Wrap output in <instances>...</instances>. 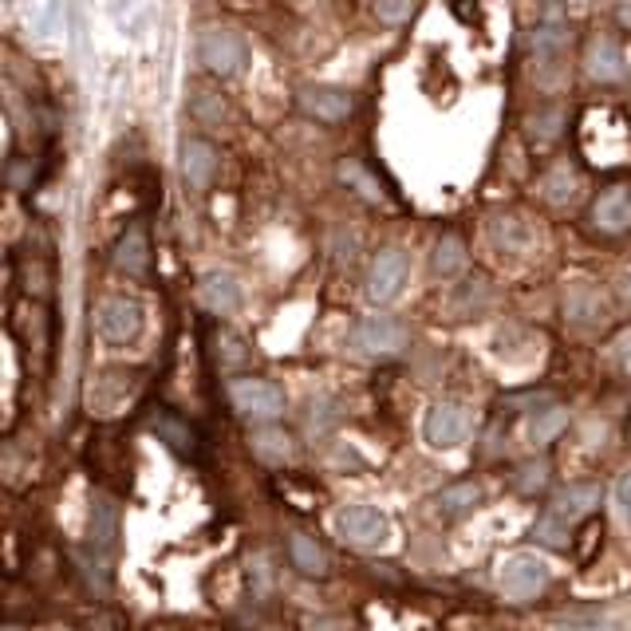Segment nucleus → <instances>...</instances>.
<instances>
[{
    "label": "nucleus",
    "mask_w": 631,
    "mask_h": 631,
    "mask_svg": "<svg viewBox=\"0 0 631 631\" xmlns=\"http://www.w3.org/2000/svg\"><path fill=\"white\" fill-rule=\"evenodd\" d=\"M406 324L399 320V316H368V320H359L356 331H351V344H356L363 356H395V351H403L406 344Z\"/></svg>",
    "instance_id": "nucleus-5"
},
{
    "label": "nucleus",
    "mask_w": 631,
    "mask_h": 631,
    "mask_svg": "<svg viewBox=\"0 0 631 631\" xmlns=\"http://www.w3.org/2000/svg\"><path fill=\"white\" fill-rule=\"evenodd\" d=\"M556 631H620L616 623H568V628H556Z\"/></svg>",
    "instance_id": "nucleus-37"
},
{
    "label": "nucleus",
    "mask_w": 631,
    "mask_h": 631,
    "mask_svg": "<svg viewBox=\"0 0 631 631\" xmlns=\"http://www.w3.org/2000/svg\"><path fill=\"white\" fill-rule=\"evenodd\" d=\"M406 273H411V261H406L403 249H383V253L371 261V273H368V296L376 304L395 301L403 293Z\"/></svg>",
    "instance_id": "nucleus-9"
},
{
    "label": "nucleus",
    "mask_w": 631,
    "mask_h": 631,
    "mask_svg": "<svg viewBox=\"0 0 631 631\" xmlns=\"http://www.w3.org/2000/svg\"><path fill=\"white\" fill-rule=\"evenodd\" d=\"M119 529H123V513L111 493H91V509H87V545L91 553L111 556L119 545Z\"/></svg>",
    "instance_id": "nucleus-6"
},
{
    "label": "nucleus",
    "mask_w": 631,
    "mask_h": 631,
    "mask_svg": "<svg viewBox=\"0 0 631 631\" xmlns=\"http://www.w3.org/2000/svg\"><path fill=\"white\" fill-rule=\"evenodd\" d=\"M151 423H154V434H159L162 443H166L170 450L178 454V458H186V463H194V458H198V450H202V434H198V426L189 423L186 415H178V411H170V406H159Z\"/></svg>",
    "instance_id": "nucleus-11"
},
{
    "label": "nucleus",
    "mask_w": 631,
    "mask_h": 631,
    "mask_svg": "<svg viewBox=\"0 0 631 631\" xmlns=\"http://www.w3.org/2000/svg\"><path fill=\"white\" fill-rule=\"evenodd\" d=\"M214 359H217V368L241 371L249 363V344H241V336H237V331L221 328L214 336Z\"/></svg>",
    "instance_id": "nucleus-26"
},
{
    "label": "nucleus",
    "mask_w": 631,
    "mask_h": 631,
    "mask_svg": "<svg viewBox=\"0 0 631 631\" xmlns=\"http://www.w3.org/2000/svg\"><path fill=\"white\" fill-rule=\"evenodd\" d=\"M376 17L383 24H406V20L415 17V4H376Z\"/></svg>",
    "instance_id": "nucleus-33"
},
{
    "label": "nucleus",
    "mask_w": 631,
    "mask_h": 631,
    "mask_svg": "<svg viewBox=\"0 0 631 631\" xmlns=\"http://www.w3.org/2000/svg\"><path fill=\"white\" fill-rule=\"evenodd\" d=\"M565 320L576 324V328H600L608 320V301L596 284L573 281L565 289Z\"/></svg>",
    "instance_id": "nucleus-12"
},
{
    "label": "nucleus",
    "mask_w": 631,
    "mask_h": 631,
    "mask_svg": "<svg viewBox=\"0 0 631 631\" xmlns=\"http://www.w3.org/2000/svg\"><path fill=\"white\" fill-rule=\"evenodd\" d=\"M616 17L628 20V24H631V4H620V9H616Z\"/></svg>",
    "instance_id": "nucleus-39"
},
{
    "label": "nucleus",
    "mask_w": 631,
    "mask_h": 631,
    "mask_svg": "<svg viewBox=\"0 0 631 631\" xmlns=\"http://www.w3.org/2000/svg\"><path fill=\"white\" fill-rule=\"evenodd\" d=\"M198 304L206 312H217V316L237 312L241 308V284H237L229 273H206L198 281Z\"/></svg>",
    "instance_id": "nucleus-16"
},
{
    "label": "nucleus",
    "mask_w": 631,
    "mask_h": 631,
    "mask_svg": "<svg viewBox=\"0 0 631 631\" xmlns=\"http://www.w3.org/2000/svg\"><path fill=\"white\" fill-rule=\"evenodd\" d=\"M533 537L541 541V545L548 548H565L568 545V525L556 513H541L537 525H533Z\"/></svg>",
    "instance_id": "nucleus-29"
},
{
    "label": "nucleus",
    "mask_w": 631,
    "mask_h": 631,
    "mask_svg": "<svg viewBox=\"0 0 631 631\" xmlns=\"http://www.w3.org/2000/svg\"><path fill=\"white\" fill-rule=\"evenodd\" d=\"M592 226L603 233L631 229V186H608L592 206Z\"/></svg>",
    "instance_id": "nucleus-14"
},
{
    "label": "nucleus",
    "mask_w": 631,
    "mask_h": 631,
    "mask_svg": "<svg viewBox=\"0 0 631 631\" xmlns=\"http://www.w3.org/2000/svg\"><path fill=\"white\" fill-rule=\"evenodd\" d=\"M490 241L505 253H525L533 246V226L518 214H498L490 221Z\"/></svg>",
    "instance_id": "nucleus-19"
},
{
    "label": "nucleus",
    "mask_w": 631,
    "mask_h": 631,
    "mask_svg": "<svg viewBox=\"0 0 631 631\" xmlns=\"http://www.w3.org/2000/svg\"><path fill=\"white\" fill-rule=\"evenodd\" d=\"M478 501H481V486H478V481H458V486H446V490L438 493V509H443L446 518L470 513V509H478Z\"/></svg>",
    "instance_id": "nucleus-25"
},
{
    "label": "nucleus",
    "mask_w": 631,
    "mask_h": 631,
    "mask_svg": "<svg viewBox=\"0 0 631 631\" xmlns=\"http://www.w3.org/2000/svg\"><path fill=\"white\" fill-rule=\"evenodd\" d=\"M189 111H194V119H198L202 127H217L221 119H226V104H221L214 91L194 95V107H189Z\"/></svg>",
    "instance_id": "nucleus-31"
},
{
    "label": "nucleus",
    "mask_w": 631,
    "mask_h": 631,
    "mask_svg": "<svg viewBox=\"0 0 631 631\" xmlns=\"http://www.w3.org/2000/svg\"><path fill=\"white\" fill-rule=\"evenodd\" d=\"M229 399H233V406L241 415L261 418V423L281 418L284 411V391L276 383H269V379H233L229 383Z\"/></svg>",
    "instance_id": "nucleus-4"
},
{
    "label": "nucleus",
    "mask_w": 631,
    "mask_h": 631,
    "mask_svg": "<svg viewBox=\"0 0 631 631\" xmlns=\"http://www.w3.org/2000/svg\"><path fill=\"white\" fill-rule=\"evenodd\" d=\"M565 426H568V411H565V406L548 403V406H541V411H533V415H529L525 434H529V443L545 446V443H553Z\"/></svg>",
    "instance_id": "nucleus-21"
},
{
    "label": "nucleus",
    "mask_w": 631,
    "mask_h": 631,
    "mask_svg": "<svg viewBox=\"0 0 631 631\" xmlns=\"http://www.w3.org/2000/svg\"><path fill=\"white\" fill-rule=\"evenodd\" d=\"M139 331H142L139 301H131V296H111V301H104V308H99V336H104L107 344L123 348V344L139 339Z\"/></svg>",
    "instance_id": "nucleus-8"
},
{
    "label": "nucleus",
    "mask_w": 631,
    "mask_h": 631,
    "mask_svg": "<svg viewBox=\"0 0 631 631\" xmlns=\"http://www.w3.org/2000/svg\"><path fill=\"white\" fill-rule=\"evenodd\" d=\"M548 585V565L533 553H513L498 565V588L509 600H537Z\"/></svg>",
    "instance_id": "nucleus-1"
},
{
    "label": "nucleus",
    "mask_w": 631,
    "mask_h": 631,
    "mask_svg": "<svg viewBox=\"0 0 631 631\" xmlns=\"http://www.w3.org/2000/svg\"><path fill=\"white\" fill-rule=\"evenodd\" d=\"M486 301H490V289H486V281L470 276V281H466L463 289H458V296H454V301H450V308H454V312L470 308L474 316H478V308H481V304H486ZM463 316H466V312H463Z\"/></svg>",
    "instance_id": "nucleus-30"
},
{
    "label": "nucleus",
    "mask_w": 631,
    "mask_h": 631,
    "mask_svg": "<svg viewBox=\"0 0 631 631\" xmlns=\"http://www.w3.org/2000/svg\"><path fill=\"white\" fill-rule=\"evenodd\" d=\"M198 59L214 76H237L249 64V44L229 29H209L198 40Z\"/></svg>",
    "instance_id": "nucleus-3"
},
{
    "label": "nucleus",
    "mask_w": 631,
    "mask_h": 631,
    "mask_svg": "<svg viewBox=\"0 0 631 631\" xmlns=\"http://www.w3.org/2000/svg\"><path fill=\"white\" fill-rule=\"evenodd\" d=\"M588 76L596 79V84H623L628 79V64H623V47L616 44L612 36H596L592 44H588Z\"/></svg>",
    "instance_id": "nucleus-13"
},
{
    "label": "nucleus",
    "mask_w": 631,
    "mask_h": 631,
    "mask_svg": "<svg viewBox=\"0 0 631 631\" xmlns=\"http://www.w3.org/2000/svg\"><path fill=\"white\" fill-rule=\"evenodd\" d=\"M545 478H548V466H545V463L521 466V474H518V490H521V493L541 490V486H545Z\"/></svg>",
    "instance_id": "nucleus-32"
},
{
    "label": "nucleus",
    "mask_w": 631,
    "mask_h": 631,
    "mask_svg": "<svg viewBox=\"0 0 631 631\" xmlns=\"http://www.w3.org/2000/svg\"><path fill=\"white\" fill-rule=\"evenodd\" d=\"M115 264L131 276L151 273V241H146V229H142L139 221L119 237V246H115Z\"/></svg>",
    "instance_id": "nucleus-18"
},
{
    "label": "nucleus",
    "mask_w": 631,
    "mask_h": 631,
    "mask_svg": "<svg viewBox=\"0 0 631 631\" xmlns=\"http://www.w3.org/2000/svg\"><path fill=\"white\" fill-rule=\"evenodd\" d=\"M182 178L189 182L194 189H209L217 174V151L209 146L206 139H186L182 142Z\"/></svg>",
    "instance_id": "nucleus-15"
},
{
    "label": "nucleus",
    "mask_w": 631,
    "mask_h": 631,
    "mask_svg": "<svg viewBox=\"0 0 631 631\" xmlns=\"http://www.w3.org/2000/svg\"><path fill=\"white\" fill-rule=\"evenodd\" d=\"M612 501H616V513H620V518L631 525V474H623V478L616 481Z\"/></svg>",
    "instance_id": "nucleus-34"
},
{
    "label": "nucleus",
    "mask_w": 631,
    "mask_h": 631,
    "mask_svg": "<svg viewBox=\"0 0 631 631\" xmlns=\"http://www.w3.org/2000/svg\"><path fill=\"white\" fill-rule=\"evenodd\" d=\"M336 533L339 541H348L356 548H379L391 537V521L371 505H348L336 513Z\"/></svg>",
    "instance_id": "nucleus-2"
},
{
    "label": "nucleus",
    "mask_w": 631,
    "mask_h": 631,
    "mask_svg": "<svg viewBox=\"0 0 631 631\" xmlns=\"http://www.w3.org/2000/svg\"><path fill=\"white\" fill-rule=\"evenodd\" d=\"M576 189H580V178H576L573 166H556L553 174L545 178V198L548 206H568L576 198Z\"/></svg>",
    "instance_id": "nucleus-28"
},
{
    "label": "nucleus",
    "mask_w": 631,
    "mask_h": 631,
    "mask_svg": "<svg viewBox=\"0 0 631 631\" xmlns=\"http://www.w3.org/2000/svg\"><path fill=\"white\" fill-rule=\"evenodd\" d=\"M431 269L438 276H458L466 269V241L463 237H454V233H446L438 246H434V261H431Z\"/></svg>",
    "instance_id": "nucleus-24"
},
{
    "label": "nucleus",
    "mask_w": 631,
    "mask_h": 631,
    "mask_svg": "<svg viewBox=\"0 0 631 631\" xmlns=\"http://www.w3.org/2000/svg\"><path fill=\"white\" fill-rule=\"evenodd\" d=\"M249 450H253L264 466H281V463H289V458H293V443H289V434L273 431V426H264V431L249 434Z\"/></svg>",
    "instance_id": "nucleus-20"
},
{
    "label": "nucleus",
    "mask_w": 631,
    "mask_h": 631,
    "mask_svg": "<svg viewBox=\"0 0 631 631\" xmlns=\"http://www.w3.org/2000/svg\"><path fill=\"white\" fill-rule=\"evenodd\" d=\"M620 293H623V301H631V269L620 276Z\"/></svg>",
    "instance_id": "nucleus-38"
},
{
    "label": "nucleus",
    "mask_w": 631,
    "mask_h": 631,
    "mask_svg": "<svg viewBox=\"0 0 631 631\" xmlns=\"http://www.w3.org/2000/svg\"><path fill=\"white\" fill-rule=\"evenodd\" d=\"M423 434L434 450H454V446H463L466 434H470V415H466L458 403H434L423 418Z\"/></svg>",
    "instance_id": "nucleus-7"
},
{
    "label": "nucleus",
    "mask_w": 631,
    "mask_h": 631,
    "mask_svg": "<svg viewBox=\"0 0 631 631\" xmlns=\"http://www.w3.org/2000/svg\"><path fill=\"white\" fill-rule=\"evenodd\" d=\"M289 556H293V565L301 568L304 576H328V553H324L320 545L312 537H304V533H293V541H289Z\"/></svg>",
    "instance_id": "nucleus-23"
},
{
    "label": "nucleus",
    "mask_w": 631,
    "mask_h": 631,
    "mask_svg": "<svg viewBox=\"0 0 631 631\" xmlns=\"http://www.w3.org/2000/svg\"><path fill=\"white\" fill-rule=\"evenodd\" d=\"M4 631H20V628H17V623H4Z\"/></svg>",
    "instance_id": "nucleus-40"
},
{
    "label": "nucleus",
    "mask_w": 631,
    "mask_h": 631,
    "mask_svg": "<svg viewBox=\"0 0 631 631\" xmlns=\"http://www.w3.org/2000/svg\"><path fill=\"white\" fill-rule=\"evenodd\" d=\"M616 351H620V368L631 376V331H623V336H620V348H616Z\"/></svg>",
    "instance_id": "nucleus-36"
},
{
    "label": "nucleus",
    "mask_w": 631,
    "mask_h": 631,
    "mask_svg": "<svg viewBox=\"0 0 631 631\" xmlns=\"http://www.w3.org/2000/svg\"><path fill=\"white\" fill-rule=\"evenodd\" d=\"M339 182H348V186L356 189V194H359L363 202H376V206H383V202H387L383 182L371 178V170L363 166V162H356V159L339 162Z\"/></svg>",
    "instance_id": "nucleus-22"
},
{
    "label": "nucleus",
    "mask_w": 631,
    "mask_h": 631,
    "mask_svg": "<svg viewBox=\"0 0 631 631\" xmlns=\"http://www.w3.org/2000/svg\"><path fill=\"white\" fill-rule=\"evenodd\" d=\"M301 111L316 123H344L356 111V95L348 87H301Z\"/></svg>",
    "instance_id": "nucleus-10"
},
{
    "label": "nucleus",
    "mask_w": 631,
    "mask_h": 631,
    "mask_svg": "<svg viewBox=\"0 0 631 631\" xmlns=\"http://www.w3.org/2000/svg\"><path fill=\"white\" fill-rule=\"evenodd\" d=\"M568 29L565 24H541V29H533L529 32V40L525 44L533 47V52H537V56H545V59H556L561 56V52H565L568 47Z\"/></svg>",
    "instance_id": "nucleus-27"
},
{
    "label": "nucleus",
    "mask_w": 631,
    "mask_h": 631,
    "mask_svg": "<svg viewBox=\"0 0 631 631\" xmlns=\"http://www.w3.org/2000/svg\"><path fill=\"white\" fill-rule=\"evenodd\" d=\"M596 505H600V486L596 481H576V486H565V490L556 493L553 513L568 525V521L592 518Z\"/></svg>",
    "instance_id": "nucleus-17"
},
{
    "label": "nucleus",
    "mask_w": 631,
    "mask_h": 631,
    "mask_svg": "<svg viewBox=\"0 0 631 631\" xmlns=\"http://www.w3.org/2000/svg\"><path fill=\"white\" fill-rule=\"evenodd\" d=\"M304 631H351V623L339 620V616H312V620H304Z\"/></svg>",
    "instance_id": "nucleus-35"
}]
</instances>
